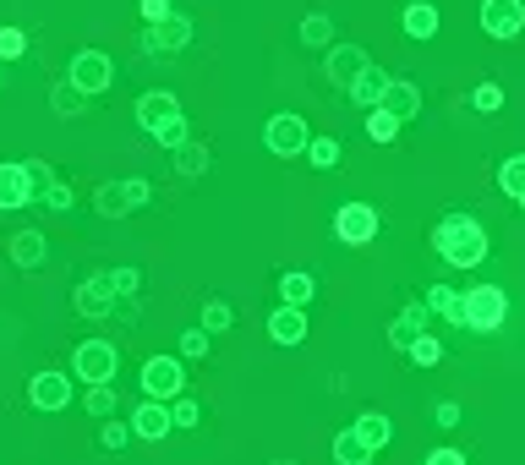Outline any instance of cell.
Listing matches in <instances>:
<instances>
[{"instance_id": "1f68e13d", "label": "cell", "mask_w": 525, "mask_h": 465, "mask_svg": "<svg viewBox=\"0 0 525 465\" xmlns=\"http://www.w3.org/2000/svg\"><path fill=\"white\" fill-rule=\"evenodd\" d=\"M498 186H504V197H525V154H509L504 165H498Z\"/></svg>"}, {"instance_id": "7402d4cb", "label": "cell", "mask_w": 525, "mask_h": 465, "mask_svg": "<svg viewBox=\"0 0 525 465\" xmlns=\"http://www.w3.org/2000/svg\"><path fill=\"white\" fill-rule=\"evenodd\" d=\"M350 433H356L361 444L372 449V455H378V449H389V444H394V422H389V416H383V411H361L356 422H350Z\"/></svg>"}, {"instance_id": "603a6c76", "label": "cell", "mask_w": 525, "mask_h": 465, "mask_svg": "<svg viewBox=\"0 0 525 465\" xmlns=\"http://www.w3.org/2000/svg\"><path fill=\"white\" fill-rule=\"evenodd\" d=\"M389 83H394V77L383 72V66H367V72L350 83V104H361V110H378L383 93H389Z\"/></svg>"}, {"instance_id": "5bb4252c", "label": "cell", "mask_w": 525, "mask_h": 465, "mask_svg": "<svg viewBox=\"0 0 525 465\" xmlns=\"http://www.w3.org/2000/svg\"><path fill=\"white\" fill-rule=\"evenodd\" d=\"M175 433V416H170V400H148L132 405V438H143V444H159V438Z\"/></svg>"}, {"instance_id": "ba28073f", "label": "cell", "mask_w": 525, "mask_h": 465, "mask_svg": "<svg viewBox=\"0 0 525 465\" xmlns=\"http://www.w3.org/2000/svg\"><path fill=\"white\" fill-rule=\"evenodd\" d=\"M372 236H378V208L372 203H340L334 208V241H345V247H367Z\"/></svg>"}, {"instance_id": "ffe728a7", "label": "cell", "mask_w": 525, "mask_h": 465, "mask_svg": "<svg viewBox=\"0 0 525 465\" xmlns=\"http://www.w3.org/2000/svg\"><path fill=\"white\" fill-rule=\"evenodd\" d=\"M378 110H389L400 126H405V121H416V115H422V88H416V83H405V77H394Z\"/></svg>"}, {"instance_id": "83f0119b", "label": "cell", "mask_w": 525, "mask_h": 465, "mask_svg": "<svg viewBox=\"0 0 525 465\" xmlns=\"http://www.w3.org/2000/svg\"><path fill=\"white\" fill-rule=\"evenodd\" d=\"M50 110L61 115V121H77V115L88 110V93L72 88V83H55V88H50Z\"/></svg>"}, {"instance_id": "f546056e", "label": "cell", "mask_w": 525, "mask_h": 465, "mask_svg": "<svg viewBox=\"0 0 525 465\" xmlns=\"http://www.w3.org/2000/svg\"><path fill=\"white\" fill-rule=\"evenodd\" d=\"M334 465H372V449L345 427V433H334Z\"/></svg>"}, {"instance_id": "30bf717a", "label": "cell", "mask_w": 525, "mask_h": 465, "mask_svg": "<svg viewBox=\"0 0 525 465\" xmlns=\"http://www.w3.org/2000/svg\"><path fill=\"white\" fill-rule=\"evenodd\" d=\"M192 17L186 11H175V17L154 22V28H143V55H181L186 44H192Z\"/></svg>"}, {"instance_id": "ee69618b", "label": "cell", "mask_w": 525, "mask_h": 465, "mask_svg": "<svg viewBox=\"0 0 525 465\" xmlns=\"http://www.w3.org/2000/svg\"><path fill=\"white\" fill-rule=\"evenodd\" d=\"M433 422L438 427H460V400H433Z\"/></svg>"}, {"instance_id": "681fc988", "label": "cell", "mask_w": 525, "mask_h": 465, "mask_svg": "<svg viewBox=\"0 0 525 465\" xmlns=\"http://www.w3.org/2000/svg\"><path fill=\"white\" fill-rule=\"evenodd\" d=\"M274 465H296V460H274Z\"/></svg>"}, {"instance_id": "4316f807", "label": "cell", "mask_w": 525, "mask_h": 465, "mask_svg": "<svg viewBox=\"0 0 525 465\" xmlns=\"http://www.w3.org/2000/svg\"><path fill=\"white\" fill-rule=\"evenodd\" d=\"M427 312H438L443 323H454V329H460V307H465V290H454V285H433L427 290Z\"/></svg>"}, {"instance_id": "c3c4849f", "label": "cell", "mask_w": 525, "mask_h": 465, "mask_svg": "<svg viewBox=\"0 0 525 465\" xmlns=\"http://www.w3.org/2000/svg\"><path fill=\"white\" fill-rule=\"evenodd\" d=\"M0 88H6V66H0Z\"/></svg>"}, {"instance_id": "9a60e30c", "label": "cell", "mask_w": 525, "mask_h": 465, "mask_svg": "<svg viewBox=\"0 0 525 465\" xmlns=\"http://www.w3.org/2000/svg\"><path fill=\"white\" fill-rule=\"evenodd\" d=\"M132 115H137V126H143V132L154 137L159 126H170L175 115H186V110H181V99H175L170 88H148L143 99H137V110H132Z\"/></svg>"}, {"instance_id": "7bdbcfd3", "label": "cell", "mask_w": 525, "mask_h": 465, "mask_svg": "<svg viewBox=\"0 0 525 465\" xmlns=\"http://www.w3.org/2000/svg\"><path fill=\"white\" fill-rule=\"evenodd\" d=\"M44 208H50V214H66V208H72L77 203V192H72V186H66V181H50V186H44Z\"/></svg>"}, {"instance_id": "f6af8a7d", "label": "cell", "mask_w": 525, "mask_h": 465, "mask_svg": "<svg viewBox=\"0 0 525 465\" xmlns=\"http://www.w3.org/2000/svg\"><path fill=\"white\" fill-rule=\"evenodd\" d=\"M137 11H143V22H148V28H154V22H165V17H175V6H170V0H143Z\"/></svg>"}, {"instance_id": "5b68a950", "label": "cell", "mask_w": 525, "mask_h": 465, "mask_svg": "<svg viewBox=\"0 0 525 465\" xmlns=\"http://www.w3.org/2000/svg\"><path fill=\"white\" fill-rule=\"evenodd\" d=\"M115 372H121V351H115L110 340H83L72 351V378H83V383H115Z\"/></svg>"}, {"instance_id": "d6a6232c", "label": "cell", "mask_w": 525, "mask_h": 465, "mask_svg": "<svg viewBox=\"0 0 525 465\" xmlns=\"http://www.w3.org/2000/svg\"><path fill=\"white\" fill-rule=\"evenodd\" d=\"M88 416H99V422H110L115 416V383H88Z\"/></svg>"}, {"instance_id": "9c48e42d", "label": "cell", "mask_w": 525, "mask_h": 465, "mask_svg": "<svg viewBox=\"0 0 525 465\" xmlns=\"http://www.w3.org/2000/svg\"><path fill=\"white\" fill-rule=\"evenodd\" d=\"M28 405L33 411H44V416H55V411H66L72 405V372H33L28 378Z\"/></svg>"}, {"instance_id": "4dcf8cb0", "label": "cell", "mask_w": 525, "mask_h": 465, "mask_svg": "<svg viewBox=\"0 0 525 465\" xmlns=\"http://www.w3.org/2000/svg\"><path fill=\"white\" fill-rule=\"evenodd\" d=\"M340 159H345L340 137H312V143H307V165H312V170H334Z\"/></svg>"}, {"instance_id": "484cf974", "label": "cell", "mask_w": 525, "mask_h": 465, "mask_svg": "<svg viewBox=\"0 0 525 465\" xmlns=\"http://www.w3.org/2000/svg\"><path fill=\"white\" fill-rule=\"evenodd\" d=\"M296 39L307 44V50H329V44H334V17H329V11H307L301 28H296Z\"/></svg>"}, {"instance_id": "d6986e66", "label": "cell", "mask_w": 525, "mask_h": 465, "mask_svg": "<svg viewBox=\"0 0 525 465\" xmlns=\"http://www.w3.org/2000/svg\"><path fill=\"white\" fill-rule=\"evenodd\" d=\"M268 340L274 345H301L307 340V307H285V301H279V307L268 312Z\"/></svg>"}, {"instance_id": "7dc6e473", "label": "cell", "mask_w": 525, "mask_h": 465, "mask_svg": "<svg viewBox=\"0 0 525 465\" xmlns=\"http://www.w3.org/2000/svg\"><path fill=\"white\" fill-rule=\"evenodd\" d=\"M422 465H465V455H460V449H449V444H443V449H433V455H427Z\"/></svg>"}, {"instance_id": "f35d334b", "label": "cell", "mask_w": 525, "mask_h": 465, "mask_svg": "<svg viewBox=\"0 0 525 465\" xmlns=\"http://www.w3.org/2000/svg\"><path fill=\"white\" fill-rule=\"evenodd\" d=\"M22 55H28V33L6 22V28H0V66H6V61H22Z\"/></svg>"}, {"instance_id": "60d3db41", "label": "cell", "mask_w": 525, "mask_h": 465, "mask_svg": "<svg viewBox=\"0 0 525 465\" xmlns=\"http://www.w3.org/2000/svg\"><path fill=\"white\" fill-rule=\"evenodd\" d=\"M170 416H175V427H181V433H192V427L203 422V405L186 400V394H175V400H170Z\"/></svg>"}, {"instance_id": "44dd1931", "label": "cell", "mask_w": 525, "mask_h": 465, "mask_svg": "<svg viewBox=\"0 0 525 465\" xmlns=\"http://www.w3.org/2000/svg\"><path fill=\"white\" fill-rule=\"evenodd\" d=\"M400 28H405V39H416V44L438 39V6L433 0H411V6L400 11Z\"/></svg>"}, {"instance_id": "f907efd6", "label": "cell", "mask_w": 525, "mask_h": 465, "mask_svg": "<svg viewBox=\"0 0 525 465\" xmlns=\"http://www.w3.org/2000/svg\"><path fill=\"white\" fill-rule=\"evenodd\" d=\"M520 208H525V197H520Z\"/></svg>"}, {"instance_id": "f1b7e54d", "label": "cell", "mask_w": 525, "mask_h": 465, "mask_svg": "<svg viewBox=\"0 0 525 465\" xmlns=\"http://www.w3.org/2000/svg\"><path fill=\"white\" fill-rule=\"evenodd\" d=\"M197 329L230 334V329H236V307H230V301H219V296H208V301H203V323H197Z\"/></svg>"}, {"instance_id": "b9f144b4", "label": "cell", "mask_w": 525, "mask_h": 465, "mask_svg": "<svg viewBox=\"0 0 525 465\" xmlns=\"http://www.w3.org/2000/svg\"><path fill=\"white\" fill-rule=\"evenodd\" d=\"M208 345H214V334H208V329H186L181 334V362H203Z\"/></svg>"}, {"instance_id": "6da1fadb", "label": "cell", "mask_w": 525, "mask_h": 465, "mask_svg": "<svg viewBox=\"0 0 525 465\" xmlns=\"http://www.w3.org/2000/svg\"><path fill=\"white\" fill-rule=\"evenodd\" d=\"M433 252L449 269H482L493 241H487V225L476 214H443L433 225Z\"/></svg>"}, {"instance_id": "d4e9b609", "label": "cell", "mask_w": 525, "mask_h": 465, "mask_svg": "<svg viewBox=\"0 0 525 465\" xmlns=\"http://www.w3.org/2000/svg\"><path fill=\"white\" fill-rule=\"evenodd\" d=\"M170 165H175V176H181V181H197V176H208L214 154H208V143H197V137H192V143H181L170 154Z\"/></svg>"}, {"instance_id": "3957f363", "label": "cell", "mask_w": 525, "mask_h": 465, "mask_svg": "<svg viewBox=\"0 0 525 465\" xmlns=\"http://www.w3.org/2000/svg\"><path fill=\"white\" fill-rule=\"evenodd\" d=\"M148 197H154V186H148L143 176L99 181V192H93V214L99 219H126V214H137V208H148Z\"/></svg>"}, {"instance_id": "bcb514c9", "label": "cell", "mask_w": 525, "mask_h": 465, "mask_svg": "<svg viewBox=\"0 0 525 465\" xmlns=\"http://www.w3.org/2000/svg\"><path fill=\"white\" fill-rule=\"evenodd\" d=\"M22 165H28V176H33V186H39V192H44V186L55 181V170L44 165V159H22Z\"/></svg>"}, {"instance_id": "7c38bea8", "label": "cell", "mask_w": 525, "mask_h": 465, "mask_svg": "<svg viewBox=\"0 0 525 465\" xmlns=\"http://www.w3.org/2000/svg\"><path fill=\"white\" fill-rule=\"evenodd\" d=\"M115 285H110V274H88V279H77V290H72V307L83 312V318H115Z\"/></svg>"}, {"instance_id": "8fae6325", "label": "cell", "mask_w": 525, "mask_h": 465, "mask_svg": "<svg viewBox=\"0 0 525 465\" xmlns=\"http://www.w3.org/2000/svg\"><path fill=\"white\" fill-rule=\"evenodd\" d=\"M482 33L498 44L525 33V0H482Z\"/></svg>"}, {"instance_id": "ab89813d", "label": "cell", "mask_w": 525, "mask_h": 465, "mask_svg": "<svg viewBox=\"0 0 525 465\" xmlns=\"http://www.w3.org/2000/svg\"><path fill=\"white\" fill-rule=\"evenodd\" d=\"M471 110L498 115V110H504V88H498V83H476V88H471Z\"/></svg>"}, {"instance_id": "ac0fdd59", "label": "cell", "mask_w": 525, "mask_h": 465, "mask_svg": "<svg viewBox=\"0 0 525 465\" xmlns=\"http://www.w3.org/2000/svg\"><path fill=\"white\" fill-rule=\"evenodd\" d=\"M6 258L17 263V269H44V263H50V241H44V230H17V236L6 241Z\"/></svg>"}, {"instance_id": "836d02e7", "label": "cell", "mask_w": 525, "mask_h": 465, "mask_svg": "<svg viewBox=\"0 0 525 465\" xmlns=\"http://www.w3.org/2000/svg\"><path fill=\"white\" fill-rule=\"evenodd\" d=\"M110 285L121 301H137V290H143V269L137 263H121V269H110Z\"/></svg>"}, {"instance_id": "4fadbf2b", "label": "cell", "mask_w": 525, "mask_h": 465, "mask_svg": "<svg viewBox=\"0 0 525 465\" xmlns=\"http://www.w3.org/2000/svg\"><path fill=\"white\" fill-rule=\"evenodd\" d=\"M372 66V55L361 50V44H329V61H323V77H329L334 88H345L350 93V83H356L361 72Z\"/></svg>"}, {"instance_id": "cb8c5ba5", "label": "cell", "mask_w": 525, "mask_h": 465, "mask_svg": "<svg viewBox=\"0 0 525 465\" xmlns=\"http://www.w3.org/2000/svg\"><path fill=\"white\" fill-rule=\"evenodd\" d=\"M279 301H285V307H312V301H318V279L307 269H285L279 274Z\"/></svg>"}, {"instance_id": "7a4b0ae2", "label": "cell", "mask_w": 525, "mask_h": 465, "mask_svg": "<svg viewBox=\"0 0 525 465\" xmlns=\"http://www.w3.org/2000/svg\"><path fill=\"white\" fill-rule=\"evenodd\" d=\"M509 318V296L504 285H471L465 290V307H460V329L471 334H498Z\"/></svg>"}, {"instance_id": "2e32d148", "label": "cell", "mask_w": 525, "mask_h": 465, "mask_svg": "<svg viewBox=\"0 0 525 465\" xmlns=\"http://www.w3.org/2000/svg\"><path fill=\"white\" fill-rule=\"evenodd\" d=\"M33 197H39V186H33L28 165H0V214H17Z\"/></svg>"}, {"instance_id": "e575fe53", "label": "cell", "mask_w": 525, "mask_h": 465, "mask_svg": "<svg viewBox=\"0 0 525 465\" xmlns=\"http://www.w3.org/2000/svg\"><path fill=\"white\" fill-rule=\"evenodd\" d=\"M405 356H411L416 367H438V362H443V356H449V351H443V340H438V334H422V340H416V345H411V351H405Z\"/></svg>"}, {"instance_id": "8992f818", "label": "cell", "mask_w": 525, "mask_h": 465, "mask_svg": "<svg viewBox=\"0 0 525 465\" xmlns=\"http://www.w3.org/2000/svg\"><path fill=\"white\" fill-rule=\"evenodd\" d=\"M137 383H143L148 400H175V394H186V362L181 356H148Z\"/></svg>"}, {"instance_id": "e0dca14e", "label": "cell", "mask_w": 525, "mask_h": 465, "mask_svg": "<svg viewBox=\"0 0 525 465\" xmlns=\"http://www.w3.org/2000/svg\"><path fill=\"white\" fill-rule=\"evenodd\" d=\"M427 318H433L427 301H411V307L394 312V323H389V345H394V351H411V345L427 334Z\"/></svg>"}, {"instance_id": "d590c367", "label": "cell", "mask_w": 525, "mask_h": 465, "mask_svg": "<svg viewBox=\"0 0 525 465\" xmlns=\"http://www.w3.org/2000/svg\"><path fill=\"white\" fill-rule=\"evenodd\" d=\"M367 137L372 143H394V137H400V121H394L389 110H367Z\"/></svg>"}, {"instance_id": "74e56055", "label": "cell", "mask_w": 525, "mask_h": 465, "mask_svg": "<svg viewBox=\"0 0 525 465\" xmlns=\"http://www.w3.org/2000/svg\"><path fill=\"white\" fill-rule=\"evenodd\" d=\"M126 444H132V422H115V416H110V422L99 427V449H110V455H121Z\"/></svg>"}, {"instance_id": "52a82bcc", "label": "cell", "mask_w": 525, "mask_h": 465, "mask_svg": "<svg viewBox=\"0 0 525 465\" xmlns=\"http://www.w3.org/2000/svg\"><path fill=\"white\" fill-rule=\"evenodd\" d=\"M66 83L83 88L88 99H93V93H104V88L115 83V61H110L104 50H77L72 66H66Z\"/></svg>"}, {"instance_id": "277c9868", "label": "cell", "mask_w": 525, "mask_h": 465, "mask_svg": "<svg viewBox=\"0 0 525 465\" xmlns=\"http://www.w3.org/2000/svg\"><path fill=\"white\" fill-rule=\"evenodd\" d=\"M307 143H312L307 115L279 110V115H268V121H263V148H268L274 159H301V154H307Z\"/></svg>"}, {"instance_id": "8d00e7d4", "label": "cell", "mask_w": 525, "mask_h": 465, "mask_svg": "<svg viewBox=\"0 0 525 465\" xmlns=\"http://www.w3.org/2000/svg\"><path fill=\"white\" fill-rule=\"evenodd\" d=\"M154 143L165 148V154H175L181 143H192V126H186V115H175L170 126H159V132H154Z\"/></svg>"}]
</instances>
